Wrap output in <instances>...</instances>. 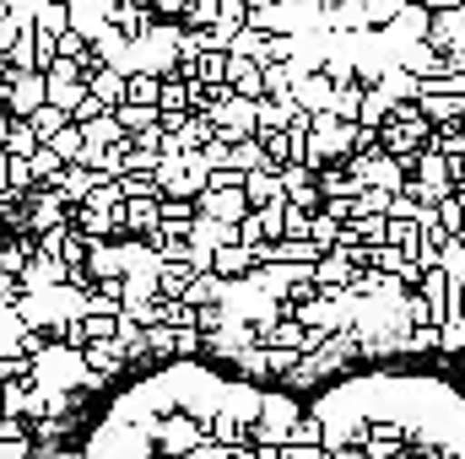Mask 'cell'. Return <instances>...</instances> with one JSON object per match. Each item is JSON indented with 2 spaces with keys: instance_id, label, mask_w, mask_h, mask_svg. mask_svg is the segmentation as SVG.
<instances>
[{
  "instance_id": "obj_29",
  "label": "cell",
  "mask_w": 465,
  "mask_h": 459,
  "mask_svg": "<svg viewBox=\"0 0 465 459\" xmlns=\"http://www.w3.org/2000/svg\"><path fill=\"white\" fill-rule=\"evenodd\" d=\"M384 206H390V195L384 190H357L351 195V217H384ZM347 217V222H351Z\"/></svg>"
},
{
  "instance_id": "obj_32",
  "label": "cell",
  "mask_w": 465,
  "mask_h": 459,
  "mask_svg": "<svg viewBox=\"0 0 465 459\" xmlns=\"http://www.w3.org/2000/svg\"><path fill=\"white\" fill-rule=\"evenodd\" d=\"M282 238H309V211L303 206H282Z\"/></svg>"
},
{
  "instance_id": "obj_10",
  "label": "cell",
  "mask_w": 465,
  "mask_h": 459,
  "mask_svg": "<svg viewBox=\"0 0 465 459\" xmlns=\"http://www.w3.org/2000/svg\"><path fill=\"white\" fill-rule=\"evenodd\" d=\"M76 130H82V146H87V151H104V146H114L119 135H124V130L114 124V109H104V114L82 119Z\"/></svg>"
},
{
  "instance_id": "obj_38",
  "label": "cell",
  "mask_w": 465,
  "mask_h": 459,
  "mask_svg": "<svg viewBox=\"0 0 465 459\" xmlns=\"http://www.w3.org/2000/svg\"><path fill=\"white\" fill-rule=\"evenodd\" d=\"M0 82H5V54H0Z\"/></svg>"
},
{
  "instance_id": "obj_30",
  "label": "cell",
  "mask_w": 465,
  "mask_h": 459,
  "mask_svg": "<svg viewBox=\"0 0 465 459\" xmlns=\"http://www.w3.org/2000/svg\"><path fill=\"white\" fill-rule=\"evenodd\" d=\"M114 184H119V195H124V200H146V195H157L152 173H119Z\"/></svg>"
},
{
  "instance_id": "obj_9",
  "label": "cell",
  "mask_w": 465,
  "mask_h": 459,
  "mask_svg": "<svg viewBox=\"0 0 465 459\" xmlns=\"http://www.w3.org/2000/svg\"><path fill=\"white\" fill-rule=\"evenodd\" d=\"M71 217V206L60 200V195H49V190H38L33 200H27V228L33 232H49V228H60Z\"/></svg>"
},
{
  "instance_id": "obj_36",
  "label": "cell",
  "mask_w": 465,
  "mask_h": 459,
  "mask_svg": "<svg viewBox=\"0 0 465 459\" xmlns=\"http://www.w3.org/2000/svg\"><path fill=\"white\" fill-rule=\"evenodd\" d=\"M146 5H152V16H184L190 0H146Z\"/></svg>"
},
{
  "instance_id": "obj_22",
  "label": "cell",
  "mask_w": 465,
  "mask_h": 459,
  "mask_svg": "<svg viewBox=\"0 0 465 459\" xmlns=\"http://www.w3.org/2000/svg\"><path fill=\"white\" fill-rule=\"evenodd\" d=\"M276 184H282V195H298V190L314 184V168H309V162H282V168H276Z\"/></svg>"
},
{
  "instance_id": "obj_34",
  "label": "cell",
  "mask_w": 465,
  "mask_h": 459,
  "mask_svg": "<svg viewBox=\"0 0 465 459\" xmlns=\"http://www.w3.org/2000/svg\"><path fill=\"white\" fill-rule=\"evenodd\" d=\"M439 351H465V319H444L439 325Z\"/></svg>"
},
{
  "instance_id": "obj_5",
  "label": "cell",
  "mask_w": 465,
  "mask_h": 459,
  "mask_svg": "<svg viewBox=\"0 0 465 459\" xmlns=\"http://www.w3.org/2000/svg\"><path fill=\"white\" fill-rule=\"evenodd\" d=\"M260 395H265V389L249 384V378H238V384L223 389V416L243 427V438H249V427H254V416H260Z\"/></svg>"
},
{
  "instance_id": "obj_15",
  "label": "cell",
  "mask_w": 465,
  "mask_h": 459,
  "mask_svg": "<svg viewBox=\"0 0 465 459\" xmlns=\"http://www.w3.org/2000/svg\"><path fill=\"white\" fill-rule=\"evenodd\" d=\"M228 168H232V173H254V168H271V162H265V146H260L254 135H249V141H232V146H228Z\"/></svg>"
},
{
  "instance_id": "obj_23",
  "label": "cell",
  "mask_w": 465,
  "mask_h": 459,
  "mask_svg": "<svg viewBox=\"0 0 465 459\" xmlns=\"http://www.w3.org/2000/svg\"><path fill=\"white\" fill-rule=\"evenodd\" d=\"M38 249H33V238H16V243H0V276H16L27 259H33Z\"/></svg>"
},
{
  "instance_id": "obj_35",
  "label": "cell",
  "mask_w": 465,
  "mask_h": 459,
  "mask_svg": "<svg viewBox=\"0 0 465 459\" xmlns=\"http://www.w3.org/2000/svg\"><path fill=\"white\" fill-rule=\"evenodd\" d=\"M238 179H243V173H232V168H212V173H206V190H238Z\"/></svg>"
},
{
  "instance_id": "obj_41",
  "label": "cell",
  "mask_w": 465,
  "mask_h": 459,
  "mask_svg": "<svg viewBox=\"0 0 465 459\" xmlns=\"http://www.w3.org/2000/svg\"><path fill=\"white\" fill-rule=\"evenodd\" d=\"M401 459H406V454H401Z\"/></svg>"
},
{
  "instance_id": "obj_2",
  "label": "cell",
  "mask_w": 465,
  "mask_h": 459,
  "mask_svg": "<svg viewBox=\"0 0 465 459\" xmlns=\"http://www.w3.org/2000/svg\"><path fill=\"white\" fill-rule=\"evenodd\" d=\"M201 114H206V124H212L228 146L254 135V103H249V98H232V93H228V98H212Z\"/></svg>"
},
{
  "instance_id": "obj_24",
  "label": "cell",
  "mask_w": 465,
  "mask_h": 459,
  "mask_svg": "<svg viewBox=\"0 0 465 459\" xmlns=\"http://www.w3.org/2000/svg\"><path fill=\"white\" fill-rule=\"evenodd\" d=\"M33 27H38V33H49V38H54V33H65V5H60V0L33 5Z\"/></svg>"
},
{
  "instance_id": "obj_21",
  "label": "cell",
  "mask_w": 465,
  "mask_h": 459,
  "mask_svg": "<svg viewBox=\"0 0 465 459\" xmlns=\"http://www.w3.org/2000/svg\"><path fill=\"white\" fill-rule=\"evenodd\" d=\"M228 54H238V60H254V65H260V60H265V33L238 27V33L228 38Z\"/></svg>"
},
{
  "instance_id": "obj_40",
  "label": "cell",
  "mask_w": 465,
  "mask_h": 459,
  "mask_svg": "<svg viewBox=\"0 0 465 459\" xmlns=\"http://www.w3.org/2000/svg\"><path fill=\"white\" fill-rule=\"evenodd\" d=\"M460 5H465V0H460Z\"/></svg>"
},
{
  "instance_id": "obj_17",
  "label": "cell",
  "mask_w": 465,
  "mask_h": 459,
  "mask_svg": "<svg viewBox=\"0 0 465 459\" xmlns=\"http://www.w3.org/2000/svg\"><path fill=\"white\" fill-rule=\"evenodd\" d=\"M390 119V98L379 93V87H362V103H357V119L351 124H368V130H379Z\"/></svg>"
},
{
  "instance_id": "obj_26",
  "label": "cell",
  "mask_w": 465,
  "mask_h": 459,
  "mask_svg": "<svg viewBox=\"0 0 465 459\" xmlns=\"http://www.w3.org/2000/svg\"><path fill=\"white\" fill-rule=\"evenodd\" d=\"M60 124H71V119L60 114V109H49V103H44V109H33V114H27V130H33V135H38V146H44V141H49V135H54V130H60Z\"/></svg>"
},
{
  "instance_id": "obj_33",
  "label": "cell",
  "mask_w": 465,
  "mask_h": 459,
  "mask_svg": "<svg viewBox=\"0 0 465 459\" xmlns=\"http://www.w3.org/2000/svg\"><path fill=\"white\" fill-rule=\"evenodd\" d=\"M282 206H287V200H271V206H260V211H254V222H260L265 238H282Z\"/></svg>"
},
{
  "instance_id": "obj_3",
  "label": "cell",
  "mask_w": 465,
  "mask_h": 459,
  "mask_svg": "<svg viewBox=\"0 0 465 459\" xmlns=\"http://www.w3.org/2000/svg\"><path fill=\"white\" fill-rule=\"evenodd\" d=\"M0 109L11 119H27L33 109H44V76L38 71H11L0 82Z\"/></svg>"
},
{
  "instance_id": "obj_28",
  "label": "cell",
  "mask_w": 465,
  "mask_h": 459,
  "mask_svg": "<svg viewBox=\"0 0 465 459\" xmlns=\"http://www.w3.org/2000/svg\"><path fill=\"white\" fill-rule=\"evenodd\" d=\"M406 0H357V11H362V27H384L395 11H401Z\"/></svg>"
},
{
  "instance_id": "obj_4",
  "label": "cell",
  "mask_w": 465,
  "mask_h": 459,
  "mask_svg": "<svg viewBox=\"0 0 465 459\" xmlns=\"http://www.w3.org/2000/svg\"><path fill=\"white\" fill-rule=\"evenodd\" d=\"M109 16H114V0H65V27L87 44L109 27Z\"/></svg>"
},
{
  "instance_id": "obj_11",
  "label": "cell",
  "mask_w": 465,
  "mask_h": 459,
  "mask_svg": "<svg viewBox=\"0 0 465 459\" xmlns=\"http://www.w3.org/2000/svg\"><path fill=\"white\" fill-rule=\"evenodd\" d=\"M212 270H217L223 281H238V276L254 270V254H249L243 243H223V249H212Z\"/></svg>"
},
{
  "instance_id": "obj_18",
  "label": "cell",
  "mask_w": 465,
  "mask_h": 459,
  "mask_svg": "<svg viewBox=\"0 0 465 459\" xmlns=\"http://www.w3.org/2000/svg\"><path fill=\"white\" fill-rule=\"evenodd\" d=\"M157 87H163V76L135 71V76H124V103H146V109H157Z\"/></svg>"
},
{
  "instance_id": "obj_25",
  "label": "cell",
  "mask_w": 465,
  "mask_h": 459,
  "mask_svg": "<svg viewBox=\"0 0 465 459\" xmlns=\"http://www.w3.org/2000/svg\"><path fill=\"white\" fill-rule=\"evenodd\" d=\"M38 151V135L27 130V119H11V135H5V157H33Z\"/></svg>"
},
{
  "instance_id": "obj_39",
  "label": "cell",
  "mask_w": 465,
  "mask_h": 459,
  "mask_svg": "<svg viewBox=\"0 0 465 459\" xmlns=\"http://www.w3.org/2000/svg\"><path fill=\"white\" fill-rule=\"evenodd\" d=\"M0 114H5V109H0Z\"/></svg>"
},
{
  "instance_id": "obj_31",
  "label": "cell",
  "mask_w": 465,
  "mask_h": 459,
  "mask_svg": "<svg viewBox=\"0 0 465 459\" xmlns=\"http://www.w3.org/2000/svg\"><path fill=\"white\" fill-rule=\"evenodd\" d=\"M232 362H238V373H243V378H249V384H254V378H265V373H271V367H265V346H249V351H238V356H232Z\"/></svg>"
},
{
  "instance_id": "obj_13",
  "label": "cell",
  "mask_w": 465,
  "mask_h": 459,
  "mask_svg": "<svg viewBox=\"0 0 465 459\" xmlns=\"http://www.w3.org/2000/svg\"><path fill=\"white\" fill-rule=\"evenodd\" d=\"M157 200H163V195L124 200V206H119V228H130V232H157Z\"/></svg>"
},
{
  "instance_id": "obj_20",
  "label": "cell",
  "mask_w": 465,
  "mask_h": 459,
  "mask_svg": "<svg viewBox=\"0 0 465 459\" xmlns=\"http://www.w3.org/2000/svg\"><path fill=\"white\" fill-rule=\"evenodd\" d=\"M357 103H362V87H357V82H347V87H336V93H331L325 114L341 119V124H351V119H357Z\"/></svg>"
},
{
  "instance_id": "obj_27",
  "label": "cell",
  "mask_w": 465,
  "mask_h": 459,
  "mask_svg": "<svg viewBox=\"0 0 465 459\" xmlns=\"http://www.w3.org/2000/svg\"><path fill=\"white\" fill-rule=\"evenodd\" d=\"M60 168H65V162H60V157H54L49 146H38V151L27 157V173H33V184H49V179H54Z\"/></svg>"
},
{
  "instance_id": "obj_8",
  "label": "cell",
  "mask_w": 465,
  "mask_h": 459,
  "mask_svg": "<svg viewBox=\"0 0 465 459\" xmlns=\"http://www.w3.org/2000/svg\"><path fill=\"white\" fill-rule=\"evenodd\" d=\"M82 87H87V98H98L104 109H119V103H124V76L109 71V65H87V71H82Z\"/></svg>"
},
{
  "instance_id": "obj_14",
  "label": "cell",
  "mask_w": 465,
  "mask_h": 459,
  "mask_svg": "<svg viewBox=\"0 0 465 459\" xmlns=\"http://www.w3.org/2000/svg\"><path fill=\"white\" fill-rule=\"evenodd\" d=\"M212 135H217V130L206 124V114H184L179 119V130H173V146H179V151H201Z\"/></svg>"
},
{
  "instance_id": "obj_12",
  "label": "cell",
  "mask_w": 465,
  "mask_h": 459,
  "mask_svg": "<svg viewBox=\"0 0 465 459\" xmlns=\"http://www.w3.org/2000/svg\"><path fill=\"white\" fill-rule=\"evenodd\" d=\"M195 222V200H157V232H168V238H179V232H190Z\"/></svg>"
},
{
  "instance_id": "obj_7",
  "label": "cell",
  "mask_w": 465,
  "mask_h": 459,
  "mask_svg": "<svg viewBox=\"0 0 465 459\" xmlns=\"http://www.w3.org/2000/svg\"><path fill=\"white\" fill-rule=\"evenodd\" d=\"M238 195H243L249 211H260V206H271V200H287L282 184H276V168H254V173H243V179H238Z\"/></svg>"
},
{
  "instance_id": "obj_37",
  "label": "cell",
  "mask_w": 465,
  "mask_h": 459,
  "mask_svg": "<svg viewBox=\"0 0 465 459\" xmlns=\"http://www.w3.org/2000/svg\"><path fill=\"white\" fill-rule=\"evenodd\" d=\"M5 135H11V114H0V151H5Z\"/></svg>"
},
{
  "instance_id": "obj_19",
  "label": "cell",
  "mask_w": 465,
  "mask_h": 459,
  "mask_svg": "<svg viewBox=\"0 0 465 459\" xmlns=\"http://www.w3.org/2000/svg\"><path fill=\"white\" fill-rule=\"evenodd\" d=\"M336 238H341V222H336V217L309 211V243H314L320 254H331V249H336Z\"/></svg>"
},
{
  "instance_id": "obj_16",
  "label": "cell",
  "mask_w": 465,
  "mask_h": 459,
  "mask_svg": "<svg viewBox=\"0 0 465 459\" xmlns=\"http://www.w3.org/2000/svg\"><path fill=\"white\" fill-rule=\"evenodd\" d=\"M44 146H49L60 162H76V168H82V151H87V146H82V130H76V124H60Z\"/></svg>"
},
{
  "instance_id": "obj_1",
  "label": "cell",
  "mask_w": 465,
  "mask_h": 459,
  "mask_svg": "<svg viewBox=\"0 0 465 459\" xmlns=\"http://www.w3.org/2000/svg\"><path fill=\"white\" fill-rule=\"evenodd\" d=\"M298 416H303V411H298V400H292L287 389H265V395H260V416H254V427H249L254 449H282Z\"/></svg>"
},
{
  "instance_id": "obj_6",
  "label": "cell",
  "mask_w": 465,
  "mask_h": 459,
  "mask_svg": "<svg viewBox=\"0 0 465 459\" xmlns=\"http://www.w3.org/2000/svg\"><path fill=\"white\" fill-rule=\"evenodd\" d=\"M195 211L212 217V222H223V228H238V222L249 217V206H243L238 190H201V195H195Z\"/></svg>"
}]
</instances>
